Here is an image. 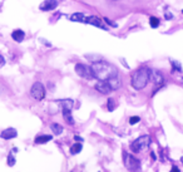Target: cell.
I'll use <instances>...</instances> for the list:
<instances>
[{"label":"cell","mask_w":183,"mask_h":172,"mask_svg":"<svg viewBox=\"0 0 183 172\" xmlns=\"http://www.w3.org/2000/svg\"><path fill=\"white\" fill-rule=\"evenodd\" d=\"M58 6V2L57 0H45V2H43L40 4V10L43 11H49V10H54L55 8Z\"/></svg>","instance_id":"cell-10"},{"label":"cell","mask_w":183,"mask_h":172,"mask_svg":"<svg viewBox=\"0 0 183 172\" xmlns=\"http://www.w3.org/2000/svg\"><path fill=\"white\" fill-rule=\"evenodd\" d=\"M82 151V142H78V143H74V145L70 147V153L72 155H76Z\"/></svg>","instance_id":"cell-19"},{"label":"cell","mask_w":183,"mask_h":172,"mask_svg":"<svg viewBox=\"0 0 183 172\" xmlns=\"http://www.w3.org/2000/svg\"><path fill=\"white\" fill-rule=\"evenodd\" d=\"M151 79L153 81V83L156 85H162L164 82V77L163 73L157 69H151Z\"/></svg>","instance_id":"cell-8"},{"label":"cell","mask_w":183,"mask_h":172,"mask_svg":"<svg viewBox=\"0 0 183 172\" xmlns=\"http://www.w3.org/2000/svg\"><path fill=\"white\" fill-rule=\"evenodd\" d=\"M50 128H52L53 133L57 134V136L62 134V132H63V127H62L60 124H58V123H52V124H50Z\"/></svg>","instance_id":"cell-18"},{"label":"cell","mask_w":183,"mask_h":172,"mask_svg":"<svg viewBox=\"0 0 183 172\" xmlns=\"http://www.w3.org/2000/svg\"><path fill=\"white\" fill-rule=\"evenodd\" d=\"M149 25L153 28V29H156V28H158V25H159V19L156 18V17H152V18L149 19Z\"/></svg>","instance_id":"cell-20"},{"label":"cell","mask_w":183,"mask_h":172,"mask_svg":"<svg viewBox=\"0 0 183 172\" xmlns=\"http://www.w3.org/2000/svg\"><path fill=\"white\" fill-rule=\"evenodd\" d=\"M173 18V14H171V13H166V19L167 20H171Z\"/></svg>","instance_id":"cell-27"},{"label":"cell","mask_w":183,"mask_h":172,"mask_svg":"<svg viewBox=\"0 0 183 172\" xmlns=\"http://www.w3.org/2000/svg\"><path fill=\"white\" fill-rule=\"evenodd\" d=\"M74 140H75V141H78V142H83V138H82V137H79V136H75Z\"/></svg>","instance_id":"cell-29"},{"label":"cell","mask_w":183,"mask_h":172,"mask_svg":"<svg viewBox=\"0 0 183 172\" xmlns=\"http://www.w3.org/2000/svg\"><path fill=\"white\" fill-rule=\"evenodd\" d=\"M84 23H88V24H92V25H94V26H97V28H100V29H104V30H107L108 28L105 26L104 24H103V21H102V19H99L98 17H95V15H90V17H86V21Z\"/></svg>","instance_id":"cell-7"},{"label":"cell","mask_w":183,"mask_h":172,"mask_svg":"<svg viewBox=\"0 0 183 172\" xmlns=\"http://www.w3.org/2000/svg\"><path fill=\"white\" fill-rule=\"evenodd\" d=\"M4 64H5V59H4V57L0 54V67H3Z\"/></svg>","instance_id":"cell-26"},{"label":"cell","mask_w":183,"mask_h":172,"mask_svg":"<svg viewBox=\"0 0 183 172\" xmlns=\"http://www.w3.org/2000/svg\"><path fill=\"white\" fill-rule=\"evenodd\" d=\"M171 172H181V171H179V168L177 166H173L172 170H171Z\"/></svg>","instance_id":"cell-28"},{"label":"cell","mask_w":183,"mask_h":172,"mask_svg":"<svg viewBox=\"0 0 183 172\" xmlns=\"http://www.w3.org/2000/svg\"><path fill=\"white\" fill-rule=\"evenodd\" d=\"M92 68H93L95 78H98L99 81H108L110 78L118 75V69L113 66V64L104 62V60L93 62Z\"/></svg>","instance_id":"cell-1"},{"label":"cell","mask_w":183,"mask_h":172,"mask_svg":"<svg viewBox=\"0 0 183 172\" xmlns=\"http://www.w3.org/2000/svg\"><path fill=\"white\" fill-rule=\"evenodd\" d=\"M116 101H114V99L113 98H109L108 99V111L109 112H112V111H114L116 109Z\"/></svg>","instance_id":"cell-21"},{"label":"cell","mask_w":183,"mask_h":172,"mask_svg":"<svg viewBox=\"0 0 183 172\" xmlns=\"http://www.w3.org/2000/svg\"><path fill=\"white\" fill-rule=\"evenodd\" d=\"M18 136V132L15 128H6V130H4L2 132V134H0V137L4 138V140H11V138H15Z\"/></svg>","instance_id":"cell-11"},{"label":"cell","mask_w":183,"mask_h":172,"mask_svg":"<svg viewBox=\"0 0 183 172\" xmlns=\"http://www.w3.org/2000/svg\"><path fill=\"white\" fill-rule=\"evenodd\" d=\"M30 94L34 99L37 101H41V99L45 98V88L44 85L41 84L40 82H35L32 85V89H30Z\"/></svg>","instance_id":"cell-6"},{"label":"cell","mask_w":183,"mask_h":172,"mask_svg":"<svg viewBox=\"0 0 183 172\" xmlns=\"http://www.w3.org/2000/svg\"><path fill=\"white\" fill-rule=\"evenodd\" d=\"M107 82H108V84L110 85L112 91H117V89L121 88V85H122V82H121V79H119L118 75H117V77H113V78H110V79H108Z\"/></svg>","instance_id":"cell-12"},{"label":"cell","mask_w":183,"mask_h":172,"mask_svg":"<svg viewBox=\"0 0 183 172\" xmlns=\"http://www.w3.org/2000/svg\"><path fill=\"white\" fill-rule=\"evenodd\" d=\"M95 89L99 93H102V94H108V93L112 92V88L107 81H99L95 84Z\"/></svg>","instance_id":"cell-9"},{"label":"cell","mask_w":183,"mask_h":172,"mask_svg":"<svg viewBox=\"0 0 183 172\" xmlns=\"http://www.w3.org/2000/svg\"><path fill=\"white\" fill-rule=\"evenodd\" d=\"M63 111V117L68 124H74V119L72 116V109H62Z\"/></svg>","instance_id":"cell-15"},{"label":"cell","mask_w":183,"mask_h":172,"mask_svg":"<svg viewBox=\"0 0 183 172\" xmlns=\"http://www.w3.org/2000/svg\"><path fill=\"white\" fill-rule=\"evenodd\" d=\"M69 20H72V21H86V17H84V14L82 13H74L72 14V15L69 17Z\"/></svg>","instance_id":"cell-17"},{"label":"cell","mask_w":183,"mask_h":172,"mask_svg":"<svg viewBox=\"0 0 183 172\" xmlns=\"http://www.w3.org/2000/svg\"><path fill=\"white\" fill-rule=\"evenodd\" d=\"M139 121H140V118L137 117V116H134V117H130V118H129V123H130V124H136V123H138Z\"/></svg>","instance_id":"cell-24"},{"label":"cell","mask_w":183,"mask_h":172,"mask_svg":"<svg viewBox=\"0 0 183 172\" xmlns=\"http://www.w3.org/2000/svg\"><path fill=\"white\" fill-rule=\"evenodd\" d=\"M0 5H2V4H0ZM0 9H2V8H0Z\"/></svg>","instance_id":"cell-31"},{"label":"cell","mask_w":183,"mask_h":172,"mask_svg":"<svg viewBox=\"0 0 183 172\" xmlns=\"http://www.w3.org/2000/svg\"><path fill=\"white\" fill-rule=\"evenodd\" d=\"M57 103L60 104L62 109H72L74 102H73V99L67 98V99H59V101H57Z\"/></svg>","instance_id":"cell-13"},{"label":"cell","mask_w":183,"mask_h":172,"mask_svg":"<svg viewBox=\"0 0 183 172\" xmlns=\"http://www.w3.org/2000/svg\"><path fill=\"white\" fill-rule=\"evenodd\" d=\"M52 140V136H48V134H40V136H37L35 137V143L37 145H43V143H46Z\"/></svg>","instance_id":"cell-16"},{"label":"cell","mask_w":183,"mask_h":172,"mask_svg":"<svg viewBox=\"0 0 183 172\" xmlns=\"http://www.w3.org/2000/svg\"><path fill=\"white\" fill-rule=\"evenodd\" d=\"M149 145H151V137L148 134H144V136L138 137L136 141H133L130 143V149H132V152L138 153V152H142L144 149H147Z\"/></svg>","instance_id":"cell-3"},{"label":"cell","mask_w":183,"mask_h":172,"mask_svg":"<svg viewBox=\"0 0 183 172\" xmlns=\"http://www.w3.org/2000/svg\"><path fill=\"white\" fill-rule=\"evenodd\" d=\"M171 64H172V70H174V72H182V67H181V64L178 63V62H176V60H172L171 62Z\"/></svg>","instance_id":"cell-22"},{"label":"cell","mask_w":183,"mask_h":172,"mask_svg":"<svg viewBox=\"0 0 183 172\" xmlns=\"http://www.w3.org/2000/svg\"><path fill=\"white\" fill-rule=\"evenodd\" d=\"M123 161L127 170H129L130 172H139L140 171V162L137 160L136 157H133L132 155L123 152Z\"/></svg>","instance_id":"cell-4"},{"label":"cell","mask_w":183,"mask_h":172,"mask_svg":"<svg viewBox=\"0 0 183 172\" xmlns=\"http://www.w3.org/2000/svg\"><path fill=\"white\" fill-rule=\"evenodd\" d=\"M149 79H151V68L142 67L133 73L130 83H132V87L134 89L140 91L146 87L147 83L149 82Z\"/></svg>","instance_id":"cell-2"},{"label":"cell","mask_w":183,"mask_h":172,"mask_svg":"<svg viewBox=\"0 0 183 172\" xmlns=\"http://www.w3.org/2000/svg\"><path fill=\"white\" fill-rule=\"evenodd\" d=\"M15 164V157H14V155L10 152L9 153V156H8V166H14Z\"/></svg>","instance_id":"cell-23"},{"label":"cell","mask_w":183,"mask_h":172,"mask_svg":"<svg viewBox=\"0 0 183 172\" xmlns=\"http://www.w3.org/2000/svg\"><path fill=\"white\" fill-rule=\"evenodd\" d=\"M151 157H152V160H153V161H156V155H154V152L151 153Z\"/></svg>","instance_id":"cell-30"},{"label":"cell","mask_w":183,"mask_h":172,"mask_svg":"<svg viewBox=\"0 0 183 172\" xmlns=\"http://www.w3.org/2000/svg\"><path fill=\"white\" fill-rule=\"evenodd\" d=\"M182 13H183V10H182Z\"/></svg>","instance_id":"cell-32"},{"label":"cell","mask_w":183,"mask_h":172,"mask_svg":"<svg viewBox=\"0 0 183 172\" xmlns=\"http://www.w3.org/2000/svg\"><path fill=\"white\" fill-rule=\"evenodd\" d=\"M75 73L82 78H86V79H94L95 78L92 66H86V64H82V63H78L75 66Z\"/></svg>","instance_id":"cell-5"},{"label":"cell","mask_w":183,"mask_h":172,"mask_svg":"<svg viewBox=\"0 0 183 172\" xmlns=\"http://www.w3.org/2000/svg\"><path fill=\"white\" fill-rule=\"evenodd\" d=\"M104 21H105V23H107V24L112 25L113 28H117V24H116V23H113V21H112V20H109L108 18H104Z\"/></svg>","instance_id":"cell-25"},{"label":"cell","mask_w":183,"mask_h":172,"mask_svg":"<svg viewBox=\"0 0 183 172\" xmlns=\"http://www.w3.org/2000/svg\"><path fill=\"white\" fill-rule=\"evenodd\" d=\"M24 37H25V33L23 30H20V29H16V30H14L11 33V38L15 40V41H18V43L23 41L24 40Z\"/></svg>","instance_id":"cell-14"}]
</instances>
